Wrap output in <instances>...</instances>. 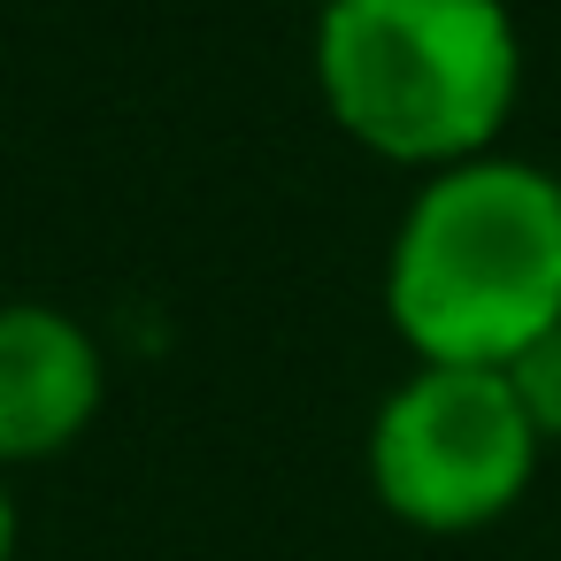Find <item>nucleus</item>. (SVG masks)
Listing matches in <instances>:
<instances>
[{
	"label": "nucleus",
	"instance_id": "6",
	"mask_svg": "<svg viewBox=\"0 0 561 561\" xmlns=\"http://www.w3.org/2000/svg\"><path fill=\"white\" fill-rule=\"evenodd\" d=\"M0 561H16V500H9V477H0Z\"/></svg>",
	"mask_w": 561,
	"mask_h": 561
},
{
	"label": "nucleus",
	"instance_id": "3",
	"mask_svg": "<svg viewBox=\"0 0 561 561\" xmlns=\"http://www.w3.org/2000/svg\"><path fill=\"white\" fill-rule=\"evenodd\" d=\"M538 431L500 369H423L369 423V484L392 523L469 538L500 523L538 477Z\"/></svg>",
	"mask_w": 561,
	"mask_h": 561
},
{
	"label": "nucleus",
	"instance_id": "5",
	"mask_svg": "<svg viewBox=\"0 0 561 561\" xmlns=\"http://www.w3.org/2000/svg\"><path fill=\"white\" fill-rule=\"evenodd\" d=\"M500 377L515 385V400H523V415H530L538 446H561V323H553L530 354H515Z\"/></svg>",
	"mask_w": 561,
	"mask_h": 561
},
{
	"label": "nucleus",
	"instance_id": "7",
	"mask_svg": "<svg viewBox=\"0 0 561 561\" xmlns=\"http://www.w3.org/2000/svg\"><path fill=\"white\" fill-rule=\"evenodd\" d=\"M323 9H331V0H316V16H323Z\"/></svg>",
	"mask_w": 561,
	"mask_h": 561
},
{
	"label": "nucleus",
	"instance_id": "1",
	"mask_svg": "<svg viewBox=\"0 0 561 561\" xmlns=\"http://www.w3.org/2000/svg\"><path fill=\"white\" fill-rule=\"evenodd\" d=\"M392 331L423 369H507L561 323V178L477 154L423 178L385 262Z\"/></svg>",
	"mask_w": 561,
	"mask_h": 561
},
{
	"label": "nucleus",
	"instance_id": "4",
	"mask_svg": "<svg viewBox=\"0 0 561 561\" xmlns=\"http://www.w3.org/2000/svg\"><path fill=\"white\" fill-rule=\"evenodd\" d=\"M101 400H108V362L85 323L39 300H0V469L78 446Z\"/></svg>",
	"mask_w": 561,
	"mask_h": 561
},
{
	"label": "nucleus",
	"instance_id": "2",
	"mask_svg": "<svg viewBox=\"0 0 561 561\" xmlns=\"http://www.w3.org/2000/svg\"><path fill=\"white\" fill-rule=\"evenodd\" d=\"M316 85L346 139L438 178L507 131L523 39L507 0H331L316 16Z\"/></svg>",
	"mask_w": 561,
	"mask_h": 561
}]
</instances>
